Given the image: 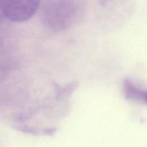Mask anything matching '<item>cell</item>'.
<instances>
[{
    "label": "cell",
    "mask_w": 147,
    "mask_h": 147,
    "mask_svg": "<svg viewBox=\"0 0 147 147\" xmlns=\"http://www.w3.org/2000/svg\"><path fill=\"white\" fill-rule=\"evenodd\" d=\"M37 0H4L0 1V7L4 17L11 21L23 22L28 20L40 7Z\"/></svg>",
    "instance_id": "7a4b0ae2"
},
{
    "label": "cell",
    "mask_w": 147,
    "mask_h": 147,
    "mask_svg": "<svg viewBox=\"0 0 147 147\" xmlns=\"http://www.w3.org/2000/svg\"><path fill=\"white\" fill-rule=\"evenodd\" d=\"M83 2L78 1H48L42 9V19L46 27L55 32L71 27L82 17Z\"/></svg>",
    "instance_id": "6da1fadb"
},
{
    "label": "cell",
    "mask_w": 147,
    "mask_h": 147,
    "mask_svg": "<svg viewBox=\"0 0 147 147\" xmlns=\"http://www.w3.org/2000/svg\"><path fill=\"white\" fill-rule=\"evenodd\" d=\"M3 17H4V15H3V13H2V11H1V7H0V22L1 21V20H2Z\"/></svg>",
    "instance_id": "3957f363"
}]
</instances>
